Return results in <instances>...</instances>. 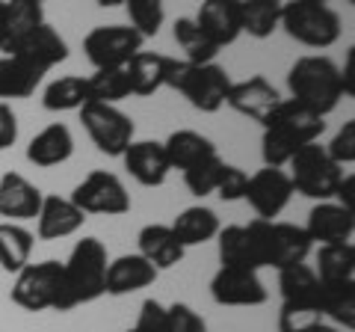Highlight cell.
Wrapping results in <instances>:
<instances>
[{
    "instance_id": "1",
    "label": "cell",
    "mask_w": 355,
    "mask_h": 332,
    "mask_svg": "<svg viewBox=\"0 0 355 332\" xmlns=\"http://www.w3.org/2000/svg\"><path fill=\"white\" fill-rule=\"evenodd\" d=\"M326 134V119L299 107L296 101H282L275 113L263 122V137H261V158L263 166H279L284 169L293 154L317 142Z\"/></svg>"
},
{
    "instance_id": "2",
    "label": "cell",
    "mask_w": 355,
    "mask_h": 332,
    "mask_svg": "<svg viewBox=\"0 0 355 332\" xmlns=\"http://www.w3.org/2000/svg\"><path fill=\"white\" fill-rule=\"evenodd\" d=\"M287 90H291V101L326 119L343 98L338 63L326 53L299 57L287 72Z\"/></svg>"
},
{
    "instance_id": "3",
    "label": "cell",
    "mask_w": 355,
    "mask_h": 332,
    "mask_svg": "<svg viewBox=\"0 0 355 332\" xmlns=\"http://www.w3.org/2000/svg\"><path fill=\"white\" fill-rule=\"evenodd\" d=\"M246 235H249V252H252L254 270H263V267L284 270L291 264H302L308 258L311 247H314L302 226L279 223V219L254 217L246 226Z\"/></svg>"
},
{
    "instance_id": "4",
    "label": "cell",
    "mask_w": 355,
    "mask_h": 332,
    "mask_svg": "<svg viewBox=\"0 0 355 332\" xmlns=\"http://www.w3.org/2000/svg\"><path fill=\"white\" fill-rule=\"evenodd\" d=\"M12 303L24 312H71L74 303L69 291H65V279H62V261H39V264H27L24 270L15 273V285H12Z\"/></svg>"
},
{
    "instance_id": "5",
    "label": "cell",
    "mask_w": 355,
    "mask_h": 332,
    "mask_svg": "<svg viewBox=\"0 0 355 332\" xmlns=\"http://www.w3.org/2000/svg\"><path fill=\"white\" fill-rule=\"evenodd\" d=\"M166 86L181 92L202 113H216V110L225 107V98L231 90V74L216 63L193 65L187 60H172L169 74H166Z\"/></svg>"
},
{
    "instance_id": "6",
    "label": "cell",
    "mask_w": 355,
    "mask_h": 332,
    "mask_svg": "<svg viewBox=\"0 0 355 332\" xmlns=\"http://www.w3.org/2000/svg\"><path fill=\"white\" fill-rule=\"evenodd\" d=\"M107 247L98 238H83L74 243L69 261H62V279L74 308L95 303L107 294Z\"/></svg>"
},
{
    "instance_id": "7",
    "label": "cell",
    "mask_w": 355,
    "mask_h": 332,
    "mask_svg": "<svg viewBox=\"0 0 355 332\" xmlns=\"http://www.w3.org/2000/svg\"><path fill=\"white\" fill-rule=\"evenodd\" d=\"M282 30L293 42L314 51H326L340 42L343 21L329 3L317 0H287L282 6Z\"/></svg>"
},
{
    "instance_id": "8",
    "label": "cell",
    "mask_w": 355,
    "mask_h": 332,
    "mask_svg": "<svg viewBox=\"0 0 355 332\" xmlns=\"http://www.w3.org/2000/svg\"><path fill=\"white\" fill-rule=\"evenodd\" d=\"M287 179L293 184V193L305 196V199H317V202H329L335 196V187L343 179V166L326 154V146L308 142L302 146L284 166Z\"/></svg>"
},
{
    "instance_id": "9",
    "label": "cell",
    "mask_w": 355,
    "mask_h": 332,
    "mask_svg": "<svg viewBox=\"0 0 355 332\" xmlns=\"http://www.w3.org/2000/svg\"><path fill=\"white\" fill-rule=\"evenodd\" d=\"M80 122L86 128L89 140L95 142V149L107 154V158H121L125 149L137 137V125L128 113H121L116 104H83L80 110Z\"/></svg>"
},
{
    "instance_id": "10",
    "label": "cell",
    "mask_w": 355,
    "mask_h": 332,
    "mask_svg": "<svg viewBox=\"0 0 355 332\" xmlns=\"http://www.w3.org/2000/svg\"><path fill=\"white\" fill-rule=\"evenodd\" d=\"M142 39L130 24H101L86 33L83 51L95 69H125L142 51Z\"/></svg>"
},
{
    "instance_id": "11",
    "label": "cell",
    "mask_w": 355,
    "mask_h": 332,
    "mask_svg": "<svg viewBox=\"0 0 355 332\" xmlns=\"http://www.w3.org/2000/svg\"><path fill=\"white\" fill-rule=\"evenodd\" d=\"M71 202L89 214H101V217H121L130 211V193L128 187L121 184V179L116 172L107 169H95L89 172L86 179L71 190Z\"/></svg>"
},
{
    "instance_id": "12",
    "label": "cell",
    "mask_w": 355,
    "mask_h": 332,
    "mask_svg": "<svg viewBox=\"0 0 355 332\" xmlns=\"http://www.w3.org/2000/svg\"><path fill=\"white\" fill-rule=\"evenodd\" d=\"M210 297L216 306H234V308H252L263 306L270 300V291L263 288L258 270L246 267H219L210 279Z\"/></svg>"
},
{
    "instance_id": "13",
    "label": "cell",
    "mask_w": 355,
    "mask_h": 332,
    "mask_svg": "<svg viewBox=\"0 0 355 332\" xmlns=\"http://www.w3.org/2000/svg\"><path fill=\"white\" fill-rule=\"evenodd\" d=\"M246 202L252 205V211L258 214V219H275L293 199V184L287 179V172L279 166H263L254 175H249L246 184Z\"/></svg>"
},
{
    "instance_id": "14",
    "label": "cell",
    "mask_w": 355,
    "mask_h": 332,
    "mask_svg": "<svg viewBox=\"0 0 355 332\" xmlns=\"http://www.w3.org/2000/svg\"><path fill=\"white\" fill-rule=\"evenodd\" d=\"M225 104L234 110V113L263 125V122L275 113V107L282 104V95L263 74H254V77H246V81H231Z\"/></svg>"
},
{
    "instance_id": "15",
    "label": "cell",
    "mask_w": 355,
    "mask_h": 332,
    "mask_svg": "<svg viewBox=\"0 0 355 332\" xmlns=\"http://www.w3.org/2000/svg\"><path fill=\"white\" fill-rule=\"evenodd\" d=\"M193 21L222 51L243 36V0H202Z\"/></svg>"
},
{
    "instance_id": "16",
    "label": "cell",
    "mask_w": 355,
    "mask_h": 332,
    "mask_svg": "<svg viewBox=\"0 0 355 332\" xmlns=\"http://www.w3.org/2000/svg\"><path fill=\"white\" fill-rule=\"evenodd\" d=\"M121 163H125L130 179L142 187H163L172 172L163 142L157 140H133L121 154Z\"/></svg>"
},
{
    "instance_id": "17",
    "label": "cell",
    "mask_w": 355,
    "mask_h": 332,
    "mask_svg": "<svg viewBox=\"0 0 355 332\" xmlns=\"http://www.w3.org/2000/svg\"><path fill=\"white\" fill-rule=\"evenodd\" d=\"M305 235L311 243L326 247V243H352L355 238V211L343 208L338 202H317L308 214Z\"/></svg>"
},
{
    "instance_id": "18",
    "label": "cell",
    "mask_w": 355,
    "mask_h": 332,
    "mask_svg": "<svg viewBox=\"0 0 355 332\" xmlns=\"http://www.w3.org/2000/svg\"><path fill=\"white\" fill-rule=\"evenodd\" d=\"M42 199H44V193L21 172H6L3 179H0V217H6V223L36 219Z\"/></svg>"
},
{
    "instance_id": "19",
    "label": "cell",
    "mask_w": 355,
    "mask_h": 332,
    "mask_svg": "<svg viewBox=\"0 0 355 332\" xmlns=\"http://www.w3.org/2000/svg\"><path fill=\"white\" fill-rule=\"evenodd\" d=\"M83 223H86V214L71 199L44 196L39 217H36V235L39 240H62V238L77 235L83 229Z\"/></svg>"
},
{
    "instance_id": "20",
    "label": "cell",
    "mask_w": 355,
    "mask_h": 332,
    "mask_svg": "<svg viewBox=\"0 0 355 332\" xmlns=\"http://www.w3.org/2000/svg\"><path fill=\"white\" fill-rule=\"evenodd\" d=\"M160 270L148 264L139 252L130 256H119L107 264V294L110 297H125V294H137L142 288H148L157 282Z\"/></svg>"
},
{
    "instance_id": "21",
    "label": "cell",
    "mask_w": 355,
    "mask_h": 332,
    "mask_svg": "<svg viewBox=\"0 0 355 332\" xmlns=\"http://www.w3.org/2000/svg\"><path fill=\"white\" fill-rule=\"evenodd\" d=\"M137 247H139V256L148 264H154L157 270H172L187 256V249L178 243L175 231L169 226H163V223L142 226L139 235H137Z\"/></svg>"
},
{
    "instance_id": "22",
    "label": "cell",
    "mask_w": 355,
    "mask_h": 332,
    "mask_svg": "<svg viewBox=\"0 0 355 332\" xmlns=\"http://www.w3.org/2000/svg\"><path fill=\"white\" fill-rule=\"evenodd\" d=\"M12 53L24 57L30 65H36L39 72L48 74L53 65H60V63L69 60V45H65V39L48 24V21H44V24L33 30Z\"/></svg>"
},
{
    "instance_id": "23",
    "label": "cell",
    "mask_w": 355,
    "mask_h": 332,
    "mask_svg": "<svg viewBox=\"0 0 355 332\" xmlns=\"http://www.w3.org/2000/svg\"><path fill=\"white\" fill-rule=\"evenodd\" d=\"M71 154H74V137H71L69 125H62V122H53V125L42 128L27 146V160L33 166H39V169L60 166L69 160Z\"/></svg>"
},
{
    "instance_id": "24",
    "label": "cell",
    "mask_w": 355,
    "mask_h": 332,
    "mask_svg": "<svg viewBox=\"0 0 355 332\" xmlns=\"http://www.w3.org/2000/svg\"><path fill=\"white\" fill-rule=\"evenodd\" d=\"M42 24H44L42 3H36V0H3V45H0V51L12 53Z\"/></svg>"
},
{
    "instance_id": "25",
    "label": "cell",
    "mask_w": 355,
    "mask_h": 332,
    "mask_svg": "<svg viewBox=\"0 0 355 332\" xmlns=\"http://www.w3.org/2000/svg\"><path fill=\"white\" fill-rule=\"evenodd\" d=\"M178 243H181L184 249L190 247H202V243L214 240L219 235V217L214 208H205V205H193V208H184L181 214L172 219V226Z\"/></svg>"
},
{
    "instance_id": "26",
    "label": "cell",
    "mask_w": 355,
    "mask_h": 332,
    "mask_svg": "<svg viewBox=\"0 0 355 332\" xmlns=\"http://www.w3.org/2000/svg\"><path fill=\"white\" fill-rule=\"evenodd\" d=\"M169 63L172 57H163V53H151V51H139L133 57L125 72L130 81V95L148 98L154 92H160L166 86V74H169Z\"/></svg>"
},
{
    "instance_id": "27",
    "label": "cell",
    "mask_w": 355,
    "mask_h": 332,
    "mask_svg": "<svg viewBox=\"0 0 355 332\" xmlns=\"http://www.w3.org/2000/svg\"><path fill=\"white\" fill-rule=\"evenodd\" d=\"M44 72L30 65L18 53H0V101L9 98H30L39 90Z\"/></svg>"
},
{
    "instance_id": "28",
    "label": "cell",
    "mask_w": 355,
    "mask_h": 332,
    "mask_svg": "<svg viewBox=\"0 0 355 332\" xmlns=\"http://www.w3.org/2000/svg\"><path fill=\"white\" fill-rule=\"evenodd\" d=\"M163 149H166V158H169L172 169H181V172L190 169V166H196V163L207 160V158H214V154H219L216 146L205 134L190 131V128L172 131L169 140L163 142Z\"/></svg>"
},
{
    "instance_id": "29",
    "label": "cell",
    "mask_w": 355,
    "mask_h": 332,
    "mask_svg": "<svg viewBox=\"0 0 355 332\" xmlns=\"http://www.w3.org/2000/svg\"><path fill=\"white\" fill-rule=\"evenodd\" d=\"M320 312L323 320L335 324L343 332L355 329V282L320 285Z\"/></svg>"
},
{
    "instance_id": "30",
    "label": "cell",
    "mask_w": 355,
    "mask_h": 332,
    "mask_svg": "<svg viewBox=\"0 0 355 332\" xmlns=\"http://www.w3.org/2000/svg\"><path fill=\"white\" fill-rule=\"evenodd\" d=\"M314 273L320 285L355 282V243H326V247H320Z\"/></svg>"
},
{
    "instance_id": "31",
    "label": "cell",
    "mask_w": 355,
    "mask_h": 332,
    "mask_svg": "<svg viewBox=\"0 0 355 332\" xmlns=\"http://www.w3.org/2000/svg\"><path fill=\"white\" fill-rule=\"evenodd\" d=\"M279 294H282V303L320 306V279L314 267L302 261L279 270Z\"/></svg>"
},
{
    "instance_id": "32",
    "label": "cell",
    "mask_w": 355,
    "mask_h": 332,
    "mask_svg": "<svg viewBox=\"0 0 355 332\" xmlns=\"http://www.w3.org/2000/svg\"><path fill=\"white\" fill-rule=\"evenodd\" d=\"M36 235L21 223H0V267L6 273H18L30 264Z\"/></svg>"
},
{
    "instance_id": "33",
    "label": "cell",
    "mask_w": 355,
    "mask_h": 332,
    "mask_svg": "<svg viewBox=\"0 0 355 332\" xmlns=\"http://www.w3.org/2000/svg\"><path fill=\"white\" fill-rule=\"evenodd\" d=\"M172 36H175V42H178V48L184 51V60H187V63L205 65V63H214V60H216L219 48L205 36L202 27H198L193 18H187V15L178 18L175 24H172Z\"/></svg>"
},
{
    "instance_id": "34",
    "label": "cell",
    "mask_w": 355,
    "mask_h": 332,
    "mask_svg": "<svg viewBox=\"0 0 355 332\" xmlns=\"http://www.w3.org/2000/svg\"><path fill=\"white\" fill-rule=\"evenodd\" d=\"M130 98V81L125 69H95L86 77V104H119Z\"/></svg>"
},
{
    "instance_id": "35",
    "label": "cell",
    "mask_w": 355,
    "mask_h": 332,
    "mask_svg": "<svg viewBox=\"0 0 355 332\" xmlns=\"http://www.w3.org/2000/svg\"><path fill=\"white\" fill-rule=\"evenodd\" d=\"M86 104V77H57L53 83L44 86L42 107L48 113H69V110H80Z\"/></svg>"
},
{
    "instance_id": "36",
    "label": "cell",
    "mask_w": 355,
    "mask_h": 332,
    "mask_svg": "<svg viewBox=\"0 0 355 332\" xmlns=\"http://www.w3.org/2000/svg\"><path fill=\"white\" fill-rule=\"evenodd\" d=\"M284 0H243V33L252 39H270L282 27Z\"/></svg>"
},
{
    "instance_id": "37",
    "label": "cell",
    "mask_w": 355,
    "mask_h": 332,
    "mask_svg": "<svg viewBox=\"0 0 355 332\" xmlns=\"http://www.w3.org/2000/svg\"><path fill=\"white\" fill-rule=\"evenodd\" d=\"M216 249H219V264H222V267H246V270H254L252 252H249L246 226H225V229H219Z\"/></svg>"
},
{
    "instance_id": "38",
    "label": "cell",
    "mask_w": 355,
    "mask_h": 332,
    "mask_svg": "<svg viewBox=\"0 0 355 332\" xmlns=\"http://www.w3.org/2000/svg\"><path fill=\"white\" fill-rule=\"evenodd\" d=\"M130 27L139 33L142 39H154L166 24V6L163 0H125Z\"/></svg>"
},
{
    "instance_id": "39",
    "label": "cell",
    "mask_w": 355,
    "mask_h": 332,
    "mask_svg": "<svg viewBox=\"0 0 355 332\" xmlns=\"http://www.w3.org/2000/svg\"><path fill=\"white\" fill-rule=\"evenodd\" d=\"M222 166H225V160H222L219 154H214V158H207V160H202V163L190 166V169H184V184H187V190H190L193 196H198V199L210 196V193L216 190V181H219Z\"/></svg>"
},
{
    "instance_id": "40",
    "label": "cell",
    "mask_w": 355,
    "mask_h": 332,
    "mask_svg": "<svg viewBox=\"0 0 355 332\" xmlns=\"http://www.w3.org/2000/svg\"><path fill=\"white\" fill-rule=\"evenodd\" d=\"M317 324H323L320 306L282 303V308H279V332H311Z\"/></svg>"
},
{
    "instance_id": "41",
    "label": "cell",
    "mask_w": 355,
    "mask_h": 332,
    "mask_svg": "<svg viewBox=\"0 0 355 332\" xmlns=\"http://www.w3.org/2000/svg\"><path fill=\"white\" fill-rule=\"evenodd\" d=\"M160 332H207V324L193 306L172 303L166 306V320Z\"/></svg>"
},
{
    "instance_id": "42",
    "label": "cell",
    "mask_w": 355,
    "mask_h": 332,
    "mask_svg": "<svg viewBox=\"0 0 355 332\" xmlns=\"http://www.w3.org/2000/svg\"><path fill=\"white\" fill-rule=\"evenodd\" d=\"M246 184H249L246 169L225 163V166H222V172H219V181H216L214 193L222 199V202H240V199L246 196Z\"/></svg>"
},
{
    "instance_id": "43",
    "label": "cell",
    "mask_w": 355,
    "mask_h": 332,
    "mask_svg": "<svg viewBox=\"0 0 355 332\" xmlns=\"http://www.w3.org/2000/svg\"><path fill=\"white\" fill-rule=\"evenodd\" d=\"M326 154L338 166L355 163V122H343V128L331 137V142L326 146Z\"/></svg>"
},
{
    "instance_id": "44",
    "label": "cell",
    "mask_w": 355,
    "mask_h": 332,
    "mask_svg": "<svg viewBox=\"0 0 355 332\" xmlns=\"http://www.w3.org/2000/svg\"><path fill=\"white\" fill-rule=\"evenodd\" d=\"M163 320H166V306L160 300H148L139 306V317H137V332H160L163 329Z\"/></svg>"
},
{
    "instance_id": "45",
    "label": "cell",
    "mask_w": 355,
    "mask_h": 332,
    "mask_svg": "<svg viewBox=\"0 0 355 332\" xmlns=\"http://www.w3.org/2000/svg\"><path fill=\"white\" fill-rule=\"evenodd\" d=\"M18 140V116L6 101H0V151L15 146Z\"/></svg>"
},
{
    "instance_id": "46",
    "label": "cell",
    "mask_w": 355,
    "mask_h": 332,
    "mask_svg": "<svg viewBox=\"0 0 355 332\" xmlns=\"http://www.w3.org/2000/svg\"><path fill=\"white\" fill-rule=\"evenodd\" d=\"M352 63H355V48H347L343 65H338L340 86H343V95H347V98H355V72H352Z\"/></svg>"
},
{
    "instance_id": "47",
    "label": "cell",
    "mask_w": 355,
    "mask_h": 332,
    "mask_svg": "<svg viewBox=\"0 0 355 332\" xmlns=\"http://www.w3.org/2000/svg\"><path fill=\"white\" fill-rule=\"evenodd\" d=\"M352 190H355V175L347 172V175H343V179L338 181L331 202H338V205H343V208H349V211H355V208H352Z\"/></svg>"
},
{
    "instance_id": "48",
    "label": "cell",
    "mask_w": 355,
    "mask_h": 332,
    "mask_svg": "<svg viewBox=\"0 0 355 332\" xmlns=\"http://www.w3.org/2000/svg\"><path fill=\"white\" fill-rule=\"evenodd\" d=\"M311 332H343V329H338L335 324H326V320H323V324H317V326L311 329Z\"/></svg>"
},
{
    "instance_id": "49",
    "label": "cell",
    "mask_w": 355,
    "mask_h": 332,
    "mask_svg": "<svg viewBox=\"0 0 355 332\" xmlns=\"http://www.w3.org/2000/svg\"><path fill=\"white\" fill-rule=\"evenodd\" d=\"M95 3L104 9H113V6H125V0H95Z\"/></svg>"
},
{
    "instance_id": "50",
    "label": "cell",
    "mask_w": 355,
    "mask_h": 332,
    "mask_svg": "<svg viewBox=\"0 0 355 332\" xmlns=\"http://www.w3.org/2000/svg\"><path fill=\"white\" fill-rule=\"evenodd\" d=\"M0 45H3V0H0Z\"/></svg>"
},
{
    "instance_id": "51",
    "label": "cell",
    "mask_w": 355,
    "mask_h": 332,
    "mask_svg": "<svg viewBox=\"0 0 355 332\" xmlns=\"http://www.w3.org/2000/svg\"><path fill=\"white\" fill-rule=\"evenodd\" d=\"M317 3H329V0H317Z\"/></svg>"
},
{
    "instance_id": "52",
    "label": "cell",
    "mask_w": 355,
    "mask_h": 332,
    "mask_svg": "<svg viewBox=\"0 0 355 332\" xmlns=\"http://www.w3.org/2000/svg\"><path fill=\"white\" fill-rule=\"evenodd\" d=\"M125 332H137V329H125Z\"/></svg>"
},
{
    "instance_id": "53",
    "label": "cell",
    "mask_w": 355,
    "mask_h": 332,
    "mask_svg": "<svg viewBox=\"0 0 355 332\" xmlns=\"http://www.w3.org/2000/svg\"><path fill=\"white\" fill-rule=\"evenodd\" d=\"M347 3H355V0H347Z\"/></svg>"
},
{
    "instance_id": "54",
    "label": "cell",
    "mask_w": 355,
    "mask_h": 332,
    "mask_svg": "<svg viewBox=\"0 0 355 332\" xmlns=\"http://www.w3.org/2000/svg\"><path fill=\"white\" fill-rule=\"evenodd\" d=\"M36 3H44V0H36Z\"/></svg>"
}]
</instances>
